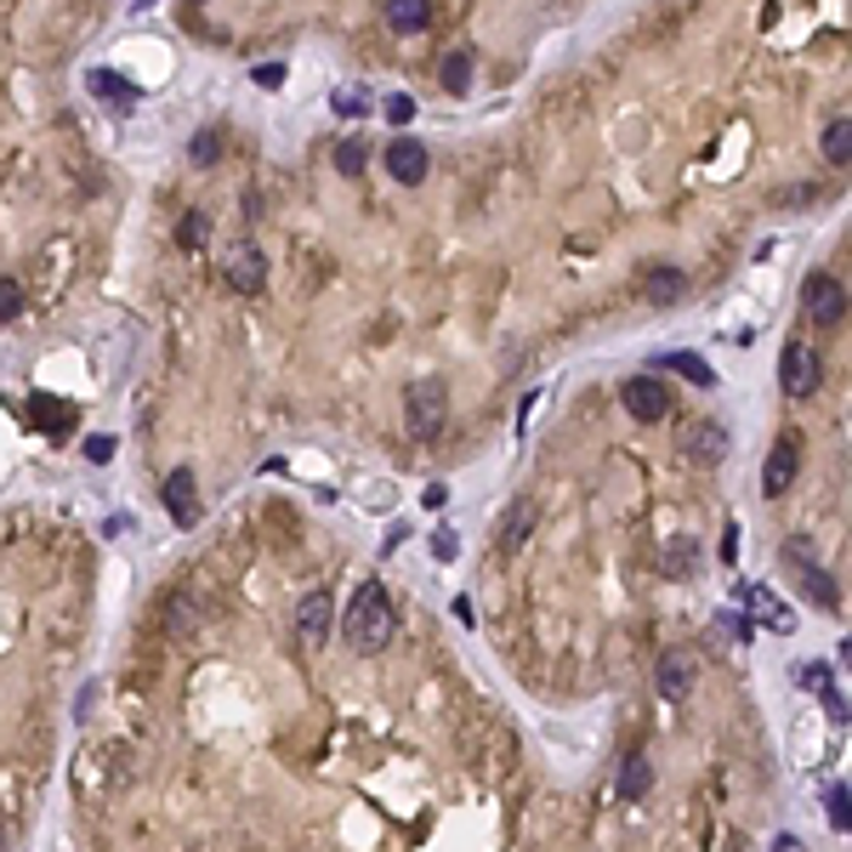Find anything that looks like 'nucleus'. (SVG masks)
Returning a JSON list of instances; mask_svg holds the SVG:
<instances>
[{
	"mask_svg": "<svg viewBox=\"0 0 852 852\" xmlns=\"http://www.w3.org/2000/svg\"><path fill=\"white\" fill-rule=\"evenodd\" d=\"M336 619H341V637L353 642L359 654L387 648L392 642V597H387V586L381 580H364L353 591V603H347V614H336Z\"/></svg>",
	"mask_w": 852,
	"mask_h": 852,
	"instance_id": "nucleus-1",
	"label": "nucleus"
},
{
	"mask_svg": "<svg viewBox=\"0 0 852 852\" xmlns=\"http://www.w3.org/2000/svg\"><path fill=\"white\" fill-rule=\"evenodd\" d=\"M619 404H625V415H631V421L654 426V421H665V415H671V387L660 381V369L631 375V381L619 387Z\"/></svg>",
	"mask_w": 852,
	"mask_h": 852,
	"instance_id": "nucleus-2",
	"label": "nucleus"
},
{
	"mask_svg": "<svg viewBox=\"0 0 852 852\" xmlns=\"http://www.w3.org/2000/svg\"><path fill=\"white\" fill-rule=\"evenodd\" d=\"M824 381V359H818V347L807 341H785V353H779V387L790 398H813Z\"/></svg>",
	"mask_w": 852,
	"mask_h": 852,
	"instance_id": "nucleus-3",
	"label": "nucleus"
},
{
	"mask_svg": "<svg viewBox=\"0 0 852 852\" xmlns=\"http://www.w3.org/2000/svg\"><path fill=\"white\" fill-rule=\"evenodd\" d=\"M801 313H807L818 330H830V324L847 318V285L836 273H813L807 285H801Z\"/></svg>",
	"mask_w": 852,
	"mask_h": 852,
	"instance_id": "nucleus-4",
	"label": "nucleus"
},
{
	"mask_svg": "<svg viewBox=\"0 0 852 852\" xmlns=\"http://www.w3.org/2000/svg\"><path fill=\"white\" fill-rule=\"evenodd\" d=\"M404 415H410V433L415 438H438L443 421H449V392L438 381H415L404 398Z\"/></svg>",
	"mask_w": 852,
	"mask_h": 852,
	"instance_id": "nucleus-5",
	"label": "nucleus"
},
{
	"mask_svg": "<svg viewBox=\"0 0 852 852\" xmlns=\"http://www.w3.org/2000/svg\"><path fill=\"white\" fill-rule=\"evenodd\" d=\"M795 472H801V438H795V433H785L779 443H773L767 466H762V494H767V500H779V494L795 484Z\"/></svg>",
	"mask_w": 852,
	"mask_h": 852,
	"instance_id": "nucleus-6",
	"label": "nucleus"
},
{
	"mask_svg": "<svg viewBox=\"0 0 852 852\" xmlns=\"http://www.w3.org/2000/svg\"><path fill=\"white\" fill-rule=\"evenodd\" d=\"M387 171H392V183H404V188H421L426 183V171H433V160H426V148L415 137H398L387 148Z\"/></svg>",
	"mask_w": 852,
	"mask_h": 852,
	"instance_id": "nucleus-7",
	"label": "nucleus"
},
{
	"mask_svg": "<svg viewBox=\"0 0 852 852\" xmlns=\"http://www.w3.org/2000/svg\"><path fill=\"white\" fill-rule=\"evenodd\" d=\"M228 285L239 296H262L267 290V256H262L256 245H239L234 256H228Z\"/></svg>",
	"mask_w": 852,
	"mask_h": 852,
	"instance_id": "nucleus-8",
	"label": "nucleus"
},
{
	"mask_svg": "<svg viewBox=\"0 0 852 852\" xmlns=\"http://www.w3.org/2000/svg\"><path fill=\"white\" fill-rule=\"evenodd\" d=\"M330 625H336L330 591H308L302 609H296V631H302V642H324V637H330Z\"/></svg>",
	"mask_w": 852,
	"mask_h": 852,
	"instance_id": "nucleus-9",
	"label": "nucleus"
},
{
	"mask_svg": "<svg viewBox=\"0 0 852 852\" xmlns=\"http://www.w3.org/2000/svg\"><path fill=\"white\" fill-rule=\"evenodd\" d=\"M165 512H171V523L193 529V517H199V489H193V472H188V466H177V472L165 478Z\"/></svg>",
	"mask_w": 852,
	"mask_h": 852,
	"instance_id": "nucleus-10",
	"label": "nucleus"
},
{
	"mask_svg": "<svg viewBox=\"0 0 852 852\" xmlns=\"http://www.w3.org/2000/svg\"><path fill=\"white\" fill-rule=\"evenodd\" d=\"M654 682H660V693H665V699H688V693H693V660L671 648V654L654 665Z\"/></svg>",
	"mask_w": 852,
	"mask_h": 852,
	"instance_id": "nucleus-11",
	"label": "nucleus"
},
{
	"mask_svg": "<svg viewBox=\"0 0 852 852\" xmlns=\"http://www.w3.org/2000/svg\"><path fill=\"white\" fill-rule=\"evenodd\" d=\"M642 296H648L654 308H676V302L688 296V273H676V267H648Z\"/></svg>",
	"mask_w": 852,
	"mask_h": 852,
	"instance_id": "nucleus-12",
	"label": "nucleus"
},
{
	"mask_svg": "<svg viewBox=\"0 0 852 852\" xmlns=\"http://www.w3.org/2000/svg\"><path fill=\"white\" fill-rule=\"evenodd\" d=\"M433 23V0H387V29L392 35H421Z\"/></svg>",
	"mask_w": 852,
	"mask_h": 852,
	"instance_id": "nucleus-13",
	"label": "nucleus"
},
{
	"mask_svg": "<svg viewBox=\"0 0 852 852\" xmlns=\"http://www.w3.org/2000/svg\"><path fill=\"white\" fill-rule=\"evenodd\" d=\"M648 790H654V762H648V756H625V767H619V801H642Z\"/></svg>",
	"mask_w": 852,
	"mask_h": 852,
	"instance_id": "nucleus-14",
	"label": "nucleus"
},
{
	"mask_svg": "<svg viewBox=\"0 0 852 852\" xmlns=\"http://www.w3.org/2000/svg\"><path fill=\"white\" fill-rule=\"evenodd\" d=\"M688 455L699 461V466H716L722 455H728V433L711 421V426H699V433H688Z\"/></svg>",
	"mask_w": 852,
	"mask_h": 852,
	"instance_id": "nucleus-15",
	"label": "nucleus"
},
{
	"mask_svg": "<svg viewBox=\"0 0 852 852\" xmlns=\"http://www.w3.org/2000/svg\"><path fill=\"white\" fill-rule=\"evenodd\" d=\"M654 369H671V375H688L693 387H716V369L705 359H693V353H660Z\"/></svg>",
	"mask_w": 852,
	"mask_h": 852,
	"instance_id": "nucleus-16",
	"label": "nucleus"
},
{
	"mask_svg": "<svg viewBox=\"0 0 852 852\" xmlns=\"http://www.w3.org/2000/svg\"><path fill=\"white\" fill-rule=\"evenodd\" d=\"M824 160H830V165L852 160V120L847 114H836L830 125H824Z\"/></svg>",
	"mask_w": 852,
	"mask_h": 852,
	"instance_id": "nucleus-17",
	"label": "nucleus"
},
{
	"mask_svg": "<svg viewBox=\"0 0 852 852\" xmlns=\"http://www.w3.org/2000/svg\"><path fill=\"white\" fill-rule=\"evenodd\" d=\"M466 86H472V52H449L443 58V91L466 97Z\"/></svg>",
	"mask_w": 852,
	"mask_h": 852,
	"instance_id": "nucleus-18",
	"label": "nucleus"
},
{
	"mask_svg": "<svg viewBox=\"0 0 852 852\" xmlns=\"http://www.w3.org/2000/svg\"><path fill=\"white\" fill-rule=\"evenodd\" d=\"M188 160H193L199 171H211V165L222 160V131H216V125H205V131L188 142Z\"/></svg>",
	"mask_w": 852,
	"mask_h": 852,
	"instance_id": "nucleus-19",
	"label": "nucleus"
},
{
	"mask_svg": "<svg viewBox=\"0 0 852 852\" xmlns=\"http://www.w3.org/2000/svg\"><path fill=\"white\" fill-rule=\"evenodd\" d=\"M91 97H103V103H131L137 91L125 86V80H120L114 68H97V74H91Z\"/></svg>",
	"mask_w": 852,
	"mask_h": 852,
	"instance_id": "nucleus-20",
	"label": "nucleus"
},
{
	"mask_svg": "<svg viewBox=\"0 0 852 852\" xmlns=\"http://www.w3.org/2000/svg\"><path fill=\"white\" fill-rule=\"evenodd\" d=\"M744 603L756 609V614H762V625H773V631H790V625H795V619H790V609H779L767 591H744Z\"/></svg>",
	"mask_w": 852,
	"mask_h": 852,
	"instance_id": "nucleus-21",
	"label": "nucleus"
},
{
	"mask_svg": "<svg viewBox=\"0 0 852 852\" xmlns=\"http://www.w3.org/2000/svg\"><path fill=\"white\" fill-rule=\"evenodd\" d=\"M205 239H211V216H205V211H188V216L177 222V245H183V250H199Z\"/></svg>",
	"mask_w": 852,
	"mask_h": 852,
	"instance_id": "nucleus-22",
	"label": "nucleus"
},
{
	"mask_svg": "<svg viewBox=\"0 0 852 852\" xmlns=\"http://www.w3.org/2000/svg\"><path fill=\"white\" fill-rule=\"evenodd\" d=\"M364 160H369L364 137H347V142L336 148V171H341V177H359V171H364Z\"/></svg>",
	"mask_w": 852,
	"mask_h": 852,
	"instance_id": "nucleus-23",
	"label": "nucleus"
},
{
	"mask_svg": "<svg viewBox=\"0 0 852 852\" xmlns=\"http://www.w3.org/2000/svg\"><path fill=\"white\" fill-rule=\"evenodd\" d=\"M824 813H830V824L847 836L852 830V813H847V785H830V795H824Z\"/></svg>",
	"mask_w": 852,
	"mask_h": 852,
	"instance_id": "nucleus-24",
	"label": "nucleus"
},
{
	"mask_svg": "<svg viewBox=\"0 0 852 852\" xmlns=\"http://www.w3.org/2000/svg\"><path fill=\"white\" fill-rule=\"evenodd\" d=\"M23 313V285L17 279H0V324H12Z\"/></svg>",
	"mask_w": 852,
	"mask_h": 852,
	"instance_id": "nucleus-25",
	"label": "nucleus"
},
{
	"mask_svg": "<svg viewBox=\"0 0 852 852\" xmlns=\"http://www.w3.org/2000/svg\"><path fill=\"white\" fill-rule=\"evenodd\" d=\"M688 557H699V551H693V540H676V546L665 551V574H671V580H682V568H688Z\"/></svg>",
	"mask_w": 852,
	"mask_h": 852,
	"instance_id": "nucleus-26",
	"label": "nucleus"
},
{
	"mask_svg": "<svg viewBox=\"0 0 852 852\" xmlns=\"http://www.w3.org/2000/svg\"><path fill=\"white\" fill-rule=\"evenodd\" d=\"M801 580H807V591H813V603H836V586L824 580V568H813V563H807V568H801Z\"/></svg>",
	"mask_w": 852,
	"mask_h": 852,
	"instance_id": "nucleus-27",
	"label": "nucleus"
},
{
	"mask_svg": "<svg viewBox=\"0 0 852 852\" xmlns=\"http://www.w3.org/2000/svg\"><path fill=\"white\" fill-rule=\"evenodd\" d=\"M529 517H535V512H529V506H517V512H512V517H506V529H500V540H506V546H517V540H523V535H529V529H523V523H529Z\"/></svg>",
	"mask_w": 852,
	"mask_h": 852,
	"instance_id": "nucleus-28",
	"label": "nucleus"
},
{
	"mask_svg": "<svg viewBox=\"0 0 852 852\" xmlns=\"http://www.w3.org/2000/svg\"><path fill=\"white\" fill-rule=\"evenodd\" d=\"M29 415H35V421H46V426L68 421V410H63V404H52V398H35V404H29Z\"/></svg>",
	"mask_w": 852,
	"mask_h": 852,
	"instance_id": "nucleus-29",
	"label": "nucleus"
},
{
	"mask_svg": "<svg viewBox=\"0 0 852 852\" xmlns=\"http://www.w3.org/2000/svg\"><path fill=\"white\" fill-rule=\"evenodd\" d=\"M387 120H392V125H410V120H415V103H410L404 91H398V97H387Z\"/></svg>",
	"mask_w": 852,
	"mask_h": 852,
	"instance_id": "nucleus-30",
	"label": "nucleus"
},
{
	"mask_svg": "<svg viewBox=\"0 0 852 852\" xmlns=\"http://www.w3.org/2000/svg\"><path fill=\"white\" fill-rule=\"evenodd\" d=\"M256 86H262V91H279V86H285V63H262V68H256Z\"/></svg>",
	"mask_w": 852,
	"mask_h": 852,
	"instance_id": "nucleus-31",
	"label": "nucleus"
},
{
	"mask_svg": "<svg viewBox=\"0 0 852 852\" xmlns=\"http://www.w3.org/2000/svg\"><path fill=\"white\" fill-rule=\"evenodd\" d=\"M86 461H114V438H86Z\"/></svg>",
	"mask_w": 852,
	"mask_h": 852,
	"instance_id": "nucleus-32",
	"label": "nucleus"
},
{
	"mask_svg": "<svg viewBox=\"0 0 852 852\" xmlns=\"http://www.w3.org/2000/svg\"><path fill=\"white\" fill-rule=\"evenodd\" d=\"M336 109H347V114H359V109H364V97H359V91H341V97H336Z\"/></svg>",
	"mask_w": 852,
	"mask_h": 852,
	"instance_id": "nucleus-33",
	"label": "nucleus"
}]
</instances>
